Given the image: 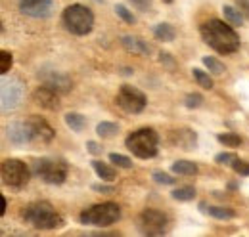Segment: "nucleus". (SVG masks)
Segmentation results:
<instances>
[{"mask_svg": "<svg viewBox=\"0 0 249 237\" xmlns=\"http://www.w3.org/2000/svg\"><path fill=\"white\" fill-rule=\"evenodd\" d=\"M6 212V199L2 197V208H0V214H4Z\"/></svg>", "mask_w": 249, "mask_h": 237, "instance_id": "nucleus-39", "label": "nucleus"}, {"mask_svg": "<svg viewBox=\"0 0 249 237\" xmlns=\"http://www.w3.org/2000/svg\"><path fill=\"white\" fill-rule=\"evenodd\" d=\"M115 12H117V16L123 19L124 23H128V25H132V23L136 21V19H134V16H132V14H130V12L124 8L123 4H117V6H115Z\"/></svg>", "mask_w": 249, "mask_h": 237, "instance_id": "nucleus-29", "label": "nucleus"}, {"mask_svg": "<svg viewBox=\"0 0 249 237\" xmlns=\"http://www.w3.org/2000/svg\"><path fill=\"white\" fill-rule=\"evenodd\" d=\"M201 36L218 54H234L240 48V36L230 25L218 19H209L201 25Z\"/></svg>", "mask_w": 249, "mask_h": 237, "instance_id": "nucleus-1", "label": "nucleus"}, {"mask_svg": "<svg viewBox=\"0 0 249 237\" xmlns=\"http://www.w3.org/2000/svg\"><path fill=\"white\" fill-rule=\"evenodd\" d=\"M121 218V208L115 203H102V205H94L81 212V222L87 226H98V228H106L115 224Z\"/></svg>", "mask_w": 249, "mask_h": 237, "instance_id": "nucleus-5", "label": "nucleus"}, {"mask_svg": "<svg viewBox=\"0 0 249 237\" xmlns=\"http://www.w3.org/2000/svg\"><path fill=\"white\" fill-rule=\"evenodd\" d=\"M222 12H224V19H226L230 25H234V27H242V25H244V16H242L240 10H236V8H232V6H224Z\"/></svg>", "mask_w": 249, "mask_h": 237, "instance_id": "nucleus-19", "label": "nucleus"}, {"mask_svg": "<svg viewBox=\"0 0 249 237\" xmlns=\"http://www.w3.org/2000/svg\"><path fill=\"white\" fill-rule=\"evenodd\" d=\"M42 83H44V86L56 90V92H69V90H71V81H69V77H65L62 73H56V71L42 75Z\"/></svg>", "mask_w": 249, "mask_h": 237, "instance_id": "nucleus-15", "label": "nucleus"}, {"mask_svg": "<svg viewBox=\"0 0 249 237\" xmlns=\"http://www.w3.org/2000/svg\"><path fill=\"white\" fill-rule=\"evenodd\" d=\"M236 159L238 157L234 153H218L217 157H215V161H217L218 165H232Z\"/></svg>", "mask_w": 249, "mask_h": 237, "instance_id": "nucleus-33", "label": "nucleus"}, {"mask_svg": "<svg viewBox=\"0 0 249 237\" xmlns=\"http://www.w3.org/2000/svg\"><path fill=\"white\" fill-rule=\"evenodd\" d=\"M33 98H35V102H36L38 105H42V107H46V109H56V107L60 105L56 90L48 88V86H38V88L35 90Z\"/></svg>", "mask_w": 249, "mask_h": 237, "instance_id": "nucleus-14", "label": "nucleus"}, {"mask_svg": "<svg viewBox=\"0 0 249 237\" xmlns=\"http://www.w3.org/2000/svg\"><path fill=\"white\" fill-rule=\"evenodd\" d=\"M192 73H194V79L197 81V85H199L201 88H205V90L213 88V81H211V77H209L207 73H203L201 69H194Z\"/></svg>", "mask_w": 249, "mask_h": 237, "instance_id": "nucleus-26", "label": "nucleus"}, {"mask_svg": "<svg viewBox=\"0 0 249 237\" xmlns=\"http://www.w3.org/2000/svg\"><path fill=\"white\" fill-rule=\"evenodd\" d=\"M65 124L73 130V132H83L87 126V118L79 113H67L65 115Z\"/></svg>", "mask_w": 249, "mask_h": 237, "instance_id": "nucleus-20", "label": "nucleus"}, {"mask_svg": "<svg viewBox=\"0 0 249 237\" xmlns=\"http://www.w3.org/2000/svg\"><path fill=\"white\" fill-rule=\"evenodd\" d=\"M163 2H173V0H163Z\"/></svg>", "mask_w": 249, "mask_h": 237, "instance_id": "nucleus-40", "label": "nucleus"}, {"mask_svg": "<svg viewBox=\"0 0 249 237\" xmlns=\"http://www.w3.org/2000/svg\"><path fill=\"white\" fill-rule=\"evenodd\" d=\"M152 176H154V180H156V182H159V184H167V186L175 184V178L169 176L167 172H161V170H156V172H154Z\"/></svg>", "mask_w": 249, "mask_h": 237, "instance_id": "nucleus-32", "label": "nucleus"}, {"mask_svg": "<svg viewBox=\"0 0 249 237\" xmlns=\"http://www.w3.org/2000/svg\"><path fill=\"white\" fill-rule=\"evenodd\" d=\"M140 228L144 234H150V236H161L167 228V216L156 210V208H148L140 214Z\"/></svg>", "mask_w": 249, "mask_h": 237, "instance_id": "nucleus-10", "label": "nucleus"}, {"mask_svg": "<svg viewBox=\"0 0 249 237\" xmlns=\"http://www.w3.org/2000/svg\"><path fill=\"white\" fill-rule=\"evenodd\" d=\"M232 169H234L240 176H249V163H246V161L236 159V161L232 163Z\"/></svg>", "mask_w": 249, "mask_h": 237, "instance_id": "nucleus-31", "label": "nucleus"}, {"mask_svg": "<svg viewBox=\"0 0 249 237\" xmlns=\"http://www.w3.org/2000/svg\"><path fill=\"white\" fill-rule=\"evenodd\" d=\"M109 161H111L113 165L121 167V169H130V167H132V161H130L128 157H124V155H119V153H111V155H109Z\"/></svg>", "mask_w": 249, "mask_h": 237, "instance_id": "nucleus-28", "label": "nucleus"}, {"mask_svg": "<svg viewBox=\"0 0 249 237\" xmlns=\"http://www.w3.org/2000/svg\"><path fill=\"white\" fill-rule=\"evenodd\" d=\"M87 149H89L90 153H94V155H98V153L102 151V148H100L96 142H87Z\"/></svg>", "mask_w": 249, "mask_h": 237, "instance_id": "nucleus-36", "label": "nucleus"}, {"mask_svg": "<svg viewBox=\"0 0 249 237\" xmlns=\"http://www.w3.org/2000/svg\"><path fill=\"white\" fill-rule=\"evenodd\" d=\"M19 10L31 17H48L54 12L52 0H18Z\"/></svg>", "mask_w": 249, "mask_h": 237, "instance_id": "nucleus-11", "label": "nucleus"}, {"mask_svg": "<svg viewBox=\"0 0 249 237\" xmlns=\"http://www.w3.org/2000/svg\"><path fill=\"white\" fill-rule=\"evenodd\" d=\"M203 63H205V67L211 71V73H215V75H222L226 69H224V65L215 58H203Z\"/></svg>", "mask_w": 249, "mask_h": 237, "instance_id": "nucleus-27", "label": "nucleus"}, {"mask_svg": "<svg viewBox=\"0 0 249 237\" xmlns=\"http://www.w3.org/2000/svg\"><path fill=\"white\" fill-rule=\"evenodd\" d=\"M217 140L222 144V146H226V148H238V146L242 144V138H240V136H236V134H232V132L218 134Z\"/></svg>", "mask_w": 249, "mask_h": 237, "instance_id": "nucleus-25", "label": "nucleus"}, {"mask_svg": "<svg viewBox=\"0 0 249 237\" xmlns=\"http://www.w3.org/2000/svg\"><path fill=\"white\" fill-rule=\"evenodd\" d=\"M10 67H12V54L10 52H2L0 54V73L6 75L10 71Z\"/></svg>", "mask_w": 249, "mask_h": 237, "instance_id": "nucleus-30", "label": "nucleus"}, {"mask_svg": "<svg viewBox=\"0 0 249 237\" xmlns=\"http://www.w3.org/2000/svg\"><path fill=\"white\" fill-rule=\"evenodd\" d=\"M173 197H175L177 201H190V199H194V197H196V189H194L192 186L177 187V189L173 191Z\"/></svg>", "mask_w": 249, "mask_h": 237, "instance_id": "nucleus-22", "label": "nucleus"}, {"mask_svg": "<svg viewBox=\"0 0 249 237\" xmlns=\"http://www.w3.org/2000/svg\"><path fill=\"white\" fill-rule=\"evenodd\" d=\"M0 174H2V182L10 187L21 189L27 186L29 182V169L25 167V163L18 161V159H6L0 167Z\"/></svg>", "mask_w": 249, "mask_h": 237, "instance_id": "nucleus-6", "label": "nucleus"}, {"mask_svg": "<svg viewBox=\"0 0 249 237\" xmlns=\"http://www.w3.org/2000/svg\"><path fill=\"white\" fill-rule=\"evenodd\" d=\"M115 102H117L119 107H123L126 113H142L146 103H148L146 96L140 90L134 88V86H128V85L119 88Z\"/></svg>", "mask_w": 249, "mask_h": 237, "instance_id": "nucleus-8", "label": "nucleus"}, {"mask_svg": "<svg viewBox=\"0 0 249 237\" xmlns=\"http://www.w3.org/2000/svg\"><path fill=\"white\" fill-rule=\"evenodd\" d=\"M130 4H132V6H136L138 10L146 12V10L152 6V0H130Z\"/></svg>", "mask_w": 249, "mask_h": 237, "instance_id": "nucleus-35", "label": "nucleus"}, {"mask_svg": "<svg viewBox=\"0 0 249 237\" xmlns=\"http://www.w3.org/2000/svg\"><path fill=\"white\" fill-rule=\"evenodd\" d=\"M201 102H203V98H201L199 94H190V96H186L188 107H199V105H201Z\"/></svg>", "mask_w": 249, "mask_h": 237, "instance_id": "nucleus-34", "label": "nucleus"}, {"mask_svg": "<svg viewBox=\"0 0 249 237\" xmlns=\"http://www.w3.org/2000/svg\"><path fill=\"white\" fill-rule=\"evenodd\" d=\"M92 167L94 170H96V174L102 178L104 182H113L115 180V170L109 167V165H106V163H102V161H92Z\"/></svg>", "mask_w": 249, "mask_h": 237, "instance_id": "nucleus-18", "label": "nucleus"}, {"mask_svg": "<svg viewBox=\"0 0 249 237\" xmlns=\"http://www.w3.org/2000/svg\"><path fill=\"white\" fill-rule=\"evenodd\" d=\"M159 136L154 128H140L126 138V148L140 159H152L157 155Z\"/></svg>", "mask_w": 249, "mask_h": 237, "instance_id": "nucleus-3", "label": "nucleus"}, {"mask_svg": "<svg viewBox=\"0 0 249 237\" xmlns=\"http://www.w3.org/2000/svg\"><path fill=\"white\" fill-rule=\"evenodd\" d=\"M6 136L12 144L16 146H23V144H29L33 142V130L29 120L27 122H12L8 128H6Z\"/></svg>", "mask_w": 249, "mask_h": 237, "instance_id": "nucleus-12", "label": "nucleus"}, {"mask_svg": "<svg viewBox=\"0 0 249 237\" xmlns=\"http://www.w3.org/2000/svg\"><path fill=\"white\" fill-rule=\"evenodd\" d=\"M96 132H98V136H102V138H109V136H113L115 132H119V126H117L115 122H100V124L96 126Z\"/></svg>", "mask_w": 249, "mask_h": 237, "instance_id": "nucleus-23", "label": "nucleus"}, {"mask_svg": "<svg viewBox=\"0 0 249 237\" xmlns=\"http://www.w3.org/2000/svg\"><path fill=\"white\" fill-rule=\"evenodd\" d=\"M94 191H102V193H113V187H107V186L96 184V186H94Z\"/></svg>", "mask_w": 249, "mask_h": 237, "instance_id": "nucleus-37", "label": "nucleus"}, {"mask_svg": "<svg viewBox=\"0 0 249 237\" xmlns=\"http://www.w3.org/2000/svg\"><path fill=\"white\" fill-rule=\"evenodd\" d=\"M209 214L217 220H232L234 218V210L228 207H209Z\"/></svg>", "mask_w": 249, "mask_h": 237, "instance_id": "nucleus-24", "label": "nucleus"}, {"mask_svg": "<svg viewBox=\"0 0 249 237\" xmlns=\"http://www.w3.org/2000/svg\"><path fill=\"white\" fill-rule=\"evenodd\" d=\"M33 130V140L36 142H50L54 138V130L50 128V124L46 120H42L40 117H31L29 118Z\"/></svg>", "mask_w": 249, "mask_h": 237, "instance_id": "nucleus-13", "label": "nucleus"}, {"mask_svg": "<svg viewBox=\"0 0 249 237\" xmlns=\"http://www.w3.org/2000/svg\"><path fill=\"white\" fill-rule=\"evenodd\" d=\"M33 172L48 184H63L67 176V167L56 159H38L33 163Z\"/></svg>", "mask_w": 249, "mask_h": 237, "instance_id": "nucleus-7", "label": "nucleus"}, {"mask_svg": "<svg viewBox=\"0 0 249 237\" xmlns=\"http://www.w3.org/2000/svg\"><path fill=\"white\" fill-rule=\"evenodd\" d=\"M23 218L33 228H38V230H54V228H60L63 224L62 216L46 201L29 205L23 212Z\"/></svg>", "mask_w": 249, "mask_h": 237, "instance_id": "nucleus-2", "label": "nucleus"}, {"mask_svg": "<svg viewBox=\"0 0 249 237\" xmlns=\"http://www.w3.org/2000/svg\"><path fill=\"white\" fill-rule=\"evenodd\" d=\"M23 94H25V85L19 79L16 77L4 79L2 81V109L8 111V109L18 107L19 102L23 100Z\"/></svg>", "mask_w": 249, "mask_h": 237, "instance_id": "nucleus-9", "label": "nucleus"}, {"mask_svg": "<svg viewBox=\"0 0 249 237\" xmlns=\"http://www.w3.org/2000/svg\"><path fill=\"white\" fill-rule=\"evenodd\" d=\"M63 25L65 29L73 34H89L94 27V16L87 6L81 4H71L63 12Z\"/></svg>", "mask_w": 249, "mask_h": 237, "instance_id": "nucleus-4", "label": "nucleus"}, {"mask_svg": "<svg viewBox=\"0 0 249 237\" xmlns=\"http://www.w3.org/2000/svg\"><path fill=\"white\" fill-rule=\"evenodd\" d=\"M121 42H123L124 48H126L128 52H132V54H138V56H148V54H150V46H148L142 38H138V36L124 34L123 38H121Z\"/></svg>", "mask_w": 249, "mask_h": 237, "instance_id": "nucleus-16", "label": "nucleus"}, {"mask_svg": "<svg viewBox=\"0 0 249 237\" xmlns=\"http://www.w3.org/2000/svg\"><path fill=\"white\" fill-rule=\"evenodd\" d=\"M236 2H238L240 10H244V14L249 17V0H236Z\"/></svg>", "mask_w": 249, "mask_h": 237, "instance_id": "nucleus-38", "label": "nucleus"}, {"mask_svg": "<svg viewBox=\"0 0 249 237\" xmlns=\"http://www.w3.org/2000/svg\"><path fill=\"white\" fill-rule=\"evenodd\" d=\"M156 36L163 42H171V40H175L177 31L173 29V25H169V23H159L156 27Z\"/></svg>", "mask_w": 249, "mask_h": 237, "instance_id": "nucleus-21", "label": "nucleus"}, {"mask_svg": "<svg viewBox=\"0 0 249 237\" xmlns=\"http://www.w3.org/2000/svg\"><path fill=\"white\" fill-rule=\"evenodd\" d=\"M173 172L182 174V176H196L197 174V165L192 161H177L173 163Z\"/></svg>", "mask_w": 249, "mask_h": 237, "instance_id": "nucleus-17", "label": "nucleus"}]
</instances>
